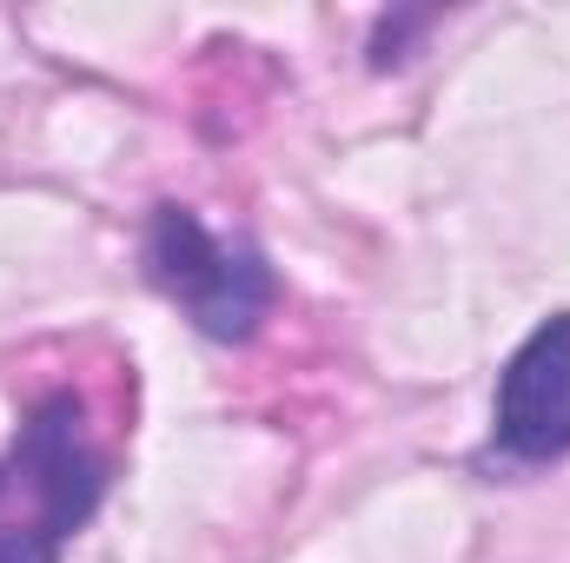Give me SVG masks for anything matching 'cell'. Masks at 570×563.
I'll return each mask as SVG.
<instances>
[{"label": "cell", "mask_w": 570, "mask_h": 563, "mask_svg": "<svg viewBox=\"0 0 570 563\" xmlns=\"http://www.w3.org/2000/svg\"><path fill=\"white\" fill-rule=\"evenodd\" d=\"M107 464L87 444L73 398H47L0 451V563H60L67 537L94 517Z\"/></svg>", "instance_id": "obj_1"}, {"label": "cell", "mask_w": 570, "mask_h": 563, "mask_svg": "<svg viewBox=\"0 0 570 563\" xmlns=\"http://www.w3.org/2000/svg\"><path fill=\"white\" fill-rule=\"evenodd\" d=\"M146 273L153 285L206 332V338H253L266 305H273V273L253 246H233L206 233L186 206H159L146 219Z\"/></svg>", "instance_id": "obj_2"}, {"label": "cell", "mask_w": 570, "mask_h": 563, "mask_svg": "<svg viewBox=\"0 0 570 563\" xmlns=\"http://www.w3.org/2000/svg\"><path fill=\"white\" fill-rule=\"evenodd\" d=\"M491 437L518 464H551L570 457V312L544 318L504 365L498 378V412Z\"/></svg>", "instance_id": "obj_3"}]
</instances>
